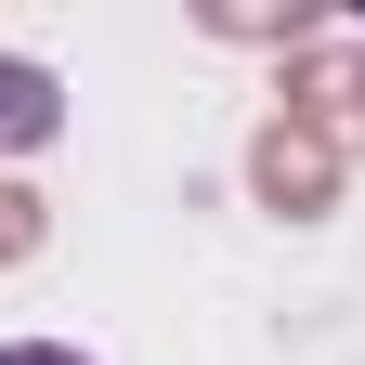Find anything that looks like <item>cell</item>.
I'll return each mask as SVG.
<instances>
[{
	"instance_id": "cell-1",
	"label": "cell",
	"mask_w": 365,
	"mask_h": 365,
	"mask_svg": "<svg viewBox=\"0 0 365 365\" xmlns=\"http://www.w3.org/2000/svg\"><path fill=\"white\" fill-rule=\"evenodd\" d=\"M0 365H78L66 339H14V352H0Z\"/></svg>"
}]
</instances>
